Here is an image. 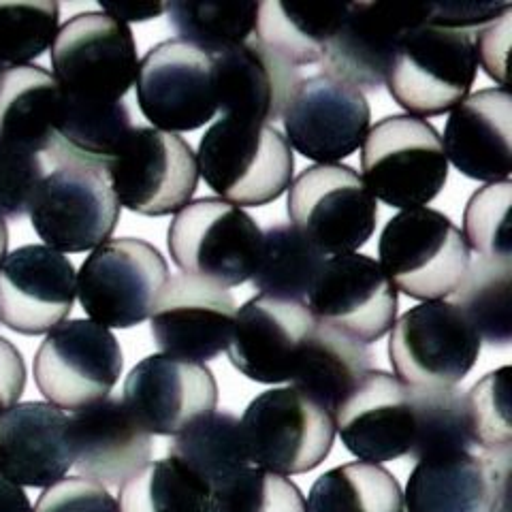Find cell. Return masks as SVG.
<instances>
[{
	"mask_svg": "<svg viewBox=\"0 0 512 512\" xmlns=\"http://www.w3.org/2000/svg\"><path fill=\"white\" fill-rule=\"evenodd\" d=\"M346 451L365 463L406 457L414 438L410 387L395 374L370 370L333 412Z\"/></svg>",
	"mask_w": 512,
	"mask_h": 512,
	"instance_id": "7402d4cb",
	"label": "cell"
},
{
	"mask_svg": "<svg viewBox=\"0 0 512 512\" xmlns=\"http://www.w3.org/2000/svg\"><path fill=\"white\" fill-rule=\"evenodd\" d=\"M306 512H404V491L387 468L355 461L316 480Z\"/></svg>",
	"mask_w": 512,
	"mask_h": 512,
	"instance_id": "e575fe53",
	"label": "cell"
},
{
	"mask_svg": "<svg viewBox=\"0 0 512 512\" xmlns=\"http://www.w3.org/2000/svg\"><path fill=\"white\" fill-rule=\"evenodd\" d=\"M404 512H406V510H404Z\"/></svg>",
	"mask_w": 512,
	"mask_h": 512,
	"instance_id": "f5cc1de1",
	"label": "cell"
},
{
	"mask_svg": "<svg viewBox=\"0 0 512 512\" xmlns=\"http://www.w3.org/2000/svg\"><path fill=\"white\" fill-rule=\"evenodd\" d=\"M288 216L325 256L359 252L376 233L378 203L348 165L303 169L288 188Z\"/></svg>",
	"mask_w": 512,
	"mask_h": 512,
	"instance_id": "30bf717a",
	"label": "cell"
},
{
	"mask_svg": "<svg viewBox=\"0 0 512 512\" xmlns=\"http://www.w3.org/2000/svg\"><path fill=\"white\" fill-rule=\"evenodd\" d=\"M69 438L73 468L103 487H122L152 461V436L111 395L69 416Z\"/></svg>",
	"mask_w": 512,
	"mask_h": 512,
	"instance_id": "603a6c76",
	"label": "cell"
},
{
	"mask_svg": "<svg viewBox=\"0 0 512 512\" xmlns=\"http://www.w3.org/2000/svg\"><path fill=\"white\" fill-rule=\"evenodd\" d=\"M26 389V363L13 342L0 335V416L20 404Z\"/></svg>",
	"mask_w": 512,
	"mask_h": 512,
	"instance_id": "7dc6e473",
	"label": "cell"
},
{
	"mask_svg": "<svg viewBox=\"0 0 512 512\" xmlns=\"http://www.w3.org/2000/svg\"><path fill=\"white\" fill-rule=\"evenodd\" d=\"M500 512H510V504H506V506H504Z\"/></svg>",
	"mask_w": 512,
	"mask_h": 512,
	"instance_id": "816d5d0a",
	"label": "cell"
},
{
	"mask_svg": "<svg viewBox=\"0 0 512 512\" xmlns=\"http://www.w3.org/2000/svg\"><path fill=\"white\" fill-rule=\"evenodd\" d=\"M101 11L122 24H141L160 18L165 13V3H135V0H101Z\"/></svg>",
	"mask_w": 512,
	"mask_h": 512,
	"instance_id": "c3c4849f",
	"label": "cell"
},
{
	"mask_svg": "<svg viewBox=\"0 0 512 512\" xmlns=\"http://www.w3.org/2000/svg\"><path fill=\"white\" fill-rule=\"evenodd\" d=\"M510 9L506 0H436L425 3V24L472 32L498 22Z\"/></svg>",
	"mask_w": 512,
	"mask_h": 512,
	"instance_id": "f6af8a7d",
	"label": "cell"
},
{
	"mask_svg": "<svg viewBox=\"0 0 512 512\" xmlns=\"http://www.w3.org/2000/svg\"><path fill=\"white\" fill-rule=\"evenodd\" d=\"M370 370H374L370 348L340 331L316 323L288 384L312 397L333 416L342 399Z\"/></svg>",
	"mask_w": 512,
	"mask_h": 512,
	"instance_id": "f546056e",
	"label": "cell"
},
{
	"mask_svg": "<svg viewBox=\"0 0 512 512\" xmlns=\"http://www.w3.org/2000/svg\"><path fill=\"white\" fill-rule=\"evenodd\" d=\"M237 314L227 288L190 276H173L150 314V329L163 355L192 363L220 357L229 348Z\"/></svg>",
	"mask_w": 512,
	"mask_h": 512,
	"instance_id": "ffe728a7",
	"label": "cell"
},
{
	"mask_svg": "<svg viewBox=\"0 0 512 512\" xmlns=\"http://www.w3.org/2000/svg\"><path fill=\"white\" fill-rule=\"evenodd\" d=\"M259 5L254 0H171L165 13L180 41L214 58L254 37Z\"/></svg>",
	"mask_w": 512,
	"mask_h": 512,
	"instance_id": "836d02e7",
	"label": "cell"
},
{
	"mask_svg": "<svg viewBox=\"0 0 512 512\" xmlns=\"http://www.w3.org/2000/svg\"><path fill=\"white\" fill-rule=\"evenodd\" d=\"M73 468L69 416L50 402H24L0 416V472L20 487L47 489Z\"/></svg>",
	"mask_w": 512,
	"mask_h": 512,
	"instance_id": "4316f807",
	"label": "cell"
},
{
	"mask_svg": "<svg viewBox=\"0 0 512 512\" xmlns=\"http://www.w3.org/2000/svg\"><path fill=\"white\" fill-rule=\"evenodd\" d=\"M348 3H280L259 5L254 37L295 67L320 64L338 32Z\"/></svg>",
	"mask_w": 512,
	"mask_h": 512,
	"instance_id": "4dcf8cb0",
	"label": "cell"
},
{
	"mask_svg": "<svg viewBox=\"0 0 512 512\" xmlns=\"http://www.w3.org/2000/svg\"><path fill=\"white\" fill-rule=\"evenodd\" d=\"M370 120L365 94L320 73L301 79L282 116L288 146L316 165H335L355 154Z\"/></svg>",
	"mask_w": 512,
	"mask_h": 512,
	"instance_id": "2e32d148",
	"label": "cell"
},
{
	"mask_svg": "<svg viewBox=\"0 0 512 512\" xmlns=\"http://www.w3.org/2000/svg\"><path fill=\"white\" fill-rule=\"evenodd\" d=\"M414 438L408 457L414 461L470 453L466 404L457 387H410Z\"/></svg>",
	"mask_w": 512,
	"mask_h": 512,
	"instance_id": "8d00e7d4",
	"label": "cell"
},
{
	"mask_svg": "<svg viewBox=\"0 0 512 512\" xmlns=\"http://www.w3.org/2000/svg\"><path fill=\"white\" fill-rule=\"evenodd\" d=\"M77 299V271L45 244H28L0 261V323L22 335H47L69 318Z\"/></svg>",
	"mask_w": 512,
	"mask_h": 512,
	"instance_id": "ac0fdd59",
	"label": "cell"
},
{
	"mask_svg": "<svg viewBox=\"0 0 512 512\" xmlns=\"http://www.w3.org/2000/svg\"><path fill=\"white\" fill-rule=\"evenodd\" d=\"M508 365L489 372L463 393L466 421L472 446L483 448L485 457L510 461L512 448V402Z\"/></svg>",
	"mask_w": 512,
	"mask_h": 512,
	"instance_id": "ab89813d",
	"label": "cell"
},
{
	"mask_svg": "<svg viewBox=\"0 0 512 512\" xmlns=\"http://www.w3.org/2000/svg\"><path fill=\"white\" fill-rule=\"evenodd\" d=\"M483 340L453 301H423L395 320L393 374L408 387H457L474 370Z\"/></svg>",
	"mask_w": 512,
	"mask_h": 512,
	"instance_id": "9c48e42d",
	"label": "cell"
},
{
	"mask_svg": "<svg viewBox=\"0 0 512 512\" xmlns=\"http://www.w3.org/2000/svg\"><path fill=\"white\" fill-rule=\"evenodd\" d=\"M216 103L222 116L271 124L282 120L301 71L259 39L214 56Z\"/></svg>",
	"mask_w": 512,
	"mask_h": 512,
	"instance_id": "d4e9b609",
	"label": "cell"
},
{
	"mask_svg": "<svg viewBox=\"0 0 512 512\" xmlns=\"http://www.w3.org/2000/svg\"><path fill=\"white\" fill-rule=\"evenodd\" d=\"M124 370L120 342L86 318L64 320L45 335L32 361L35 384L60 410H82L114 391Z\"/></svg>",
	"mask_w": 512,
	"mask_h": 512,
	"instance_id": "8fae6325",
	"label": "cell"
},
{
	"mask_svg": "<svg viewBox=\"0 0 512 512\" xmlns=\"http://www.w3.org/2000/svg\"><path fill=\"white\" fill-rule=\"evenodd\" d=\"M442 146L448 163L470 180L498 184L512 173V96L487 88L463 99L446 120Z\"/></svg>",
	"mask_w": 512,
	"mask_h": 512,
	"instance_id": "484cf974",
	"label": "cell"
},
{
	"mask_svg": "<svg viewBox=\"0 0 512 512\" xmlns=\"http://www.w3.org/2000/svg\"><path fill=\"white\" fill-rule=\"evenodd\" d=\"M58 30V3H0V75L41 58L54 45Z\"/></svg>",
	"mask_w": 512,
	"mask_h": 512,
	"instance_id": "f35d334b",
	"label": "cell"
},
{
	"mask_svg": "<svg viewBox=\"0 0 512 512\" xmlns=\"http://www.w3.org/2000/svg\"><path fill=\"white\" fill-rule=\"evenodd\" d=\"M35 512H120V504L107 487L84 476H69L41 493Z\"/></svg>",
	"mask_w": 512,
	"mask_h": 512,
	"instance_id": "ee69618b",
	"label": "cell"
},
{
	"mask_svg": "<svg viewBox=\"0 0 512 512\" xmlns=\"http://www.w3.org/2000/svg\"><path fill=\"white\" fill-rule=\"evenodd\" d=\"M314 327L306 303L252 297L235 314L229 361L252 382H291Z\"/></svg>",
	"mask_w": 512,
	"mask_h": 512,
	"instance_id": "44dd1931",
	"label": "cell"
},
{
	"mask_svg": "<svg viewBox=\"0 0 512 512\" xmlns=\"http://www.w3.org/2000/svg\"><path fill=\"white\" fill-rule=\"evenodd\" d=\"M263 231L239 205L203 197L175 214L167 233L171 261L184 276L233 288L252 278Z\"/></svg>",
	"mask_w": 512,
	"mask_h": 512,
	"instance_id": "5b68a950",
	"label": "cell"
},
{
	"mask_svg": "<svg viewBox=\"0 0 512 512\" xmlns=\"http://www.w3.org/2000/svg\"><path fill=\"white\" fill-rule=\"evenodd\" d=\"M453 299L480 340L493 348H506L512 342V261L478 256L470 263Z\"/></svg>",
	"mask_w": 512,
	"mask_h": 512,
	"instance_id": "d590c367",
	"label": "cell"
},
{
	"mask_svg": "<svg viewBox=\"0 0 512 512\" xmlns=\"http://www.w3.org/2000/svg\"><path fill=\"white\" fill-rule=\"evenodd\" d=\"M62 107L56 77L28 64L0 75V143L32 154L50 150Z\"/></svg>",
	"mask_w": 512,
	"mask_h": 512,
	"instance_id": "f1b7e54d",
	"label": "cell"
},
{
	"mask_svg": "<svg viewBox=\"0 0 512 512\" xmlns=\"http://www.w3.org/2000/svg\"><path fill=\"white\" fill-rule=\"evenodd\" d=\"M512 182L487 184L470 197L463 212V237L483 259L512 261Z\"/></svg>",
	"mask_w": 512,
	"mask_h": 512,
	"instance_id": "60d3db41",
	"label": "cell"
},
{
	"mask_svg": "<svg viewBox=\"0 0 512 512\" xmlns=\"http://www.w3.org/2000/svg\"><path fill=\"white\" fill-rule=\"evenodd\" d=\"M425 22V3H348L320 75L363 92L387 84L397 43L410 28Z\"/></svg>",
	"mask_w": 512,
	"mask_h": 512,
	"instance_id": "d6986e66",
	"label": "cell"
},
{
	"mask_svg": "<svg viewBox=\"0 0 512 512\" xmlns=\"http://www.w3.org/2000/svg\"><path fill=\"white\" fill-rule=\"evenodd\" d=\"M210 512H306V498L286 476L248 468L210 491Z\"/></svg>",
	"mask_w": 512,
	"mask_h": 512,
	"instance_id": "b9f144b4",
	"label": "cell"
},
{
	"mask_svg": "<svg viewBox=\"0 0 512 512\" xmlns=\"http://www.w3.org/2000/svg\"><path fill=\"white\" fill-rule=\"evenodd\" d=\"M306 308L316 323L367 346L393 329L399 295L376 259L352 252L325 259Z\"/></svg>",
	"mask_w": 512,
	"mask_h": 512,
	"instance_id": "9a60e30c",
	"label": "cell"
},
{
	"mask_svg": "<svg viewBox=\"0 0 512 512\" xmlns=\"http://www.w3.org/2000/svg\"><path fill=\"white\" fill-rule=\"evenodd\" d=\"M242 429L254 468L286 478L316 470L335 440L333 416L293 387L254 397L242 416Z\"/></svg>",
	"mask_w": 512,
	"mask_h": 512,
	"instance_id": "ba28073f",
	"label": "cell"
},
{
	"mask_svg": "<svg viewBox=\"0 0 512 512\" xmlns=\"http://www.w3.org/2000/svg\"><path fill=\"white\" fill-rule=\"evenodd\" d=\"M323 263L325 254L291 222H282L263 233L250 280L263 297L306 303Z\"/></svg>",
	"mask_w": 512,
	"mask_h": 512,
	"instance_id": "d6a6232c",
	"label": "cell"
},
{
	"mask_svg": "<svg viewBox=\"0 0 512 512\" xmlns=\"http://www.w3.org/2000/svg\"><path fill=\"white\" fill-rule=\"evenodd\" d=\"M135 128L131 109L62 94L56 135L47 156L56 167H82L107 175Z\"/></svg>",
	"mask_w": 512,
	"mask_h": 512,
	"instance_id": "83f0119b",
	"label": "cell"
},
{
	"mask_svg": "<svg viewBox=\"0 0 512 512\" xmlns=\"http://www.w3.org/2000/svg\"><path fill=\"white\" fill-rule=\"evenodd\" d=\"M122 207L105 173L56 167L45 175L30 205L35 233L62 254L99 248L114 235Z\"/></svg>",
	"mask_w": 512,
	"mask_h": 512,
	"instance_id": "5bb4252c",
	"label": "cell"
},
{
	"mask_svg": "<svg viewBox=\"0 0 512 512\" xmlns=\"http://www.w3.org/2000/svg\"><path fill=\"white\" fill-rule=\"evenodd\" d=\"M510 461L459 453L423 459L408 476L406 512H500L510 504Z\"/></svg>",
	"mask_w": 512,
	"mask_h": 512,
	"instance_id": "cb8c5ba5",
	"label": "cell"
},
{
	"mask_svg": "<svg viewBox=\"0 0 512 512\" xmlns=\"http://www.w3.org/2000/svg\"><path fill=\"white\" fill-rule=\"evenodd\" d=\"M169 278L167 259L150 242L107 239L79 267L77 299L94 323L131 329L150 318Z\"/></svg>",
	"mask_w": 512,
	"mask_h": 512,
	"instance_id": "8992f818",
	"label": "cell"
},
{
	"mask_svg": "<svg viewBox=\"0 0 512 512\" xmlns=\"http://www.w3.org/2000/svg\"><path fill=\"white\" fill-rule=\"evenodd\" d=\"M378 256L397 293L419 301L451 297L472 263L461 229L431 207L402 210L384 224Z\"/></svg>",
	"mask_w": 512,
	"mask_h": 512,
	"instance_id": "3957f363",
	"label": "cell"
},
{
	"mask_svg": "<svg viewBox=\"0 0 512 512\" xmlns=\"http://www.w3.org/2000/svg\"><path fill=\"white\" fill-rule=\"evenodd\" d=\"M478 67L472 32L421 22L397 43L384 86L408 116L425 120L468 99Z\"/></svg>",
	"mask_w": 512,
	"mask_h": 512,
	"instance_id": "7a4b0ae2",
	"label": "cell"
},
{
	"mask_svg": "<svg viewBox=\"0 0 512 512\" xmlns=\"http://www.w3.org/2000/svg\"><path fill=\"white\" fill-rule=\"evenodd\" d=\"M135 86L141 114L158 131L190 133L218 114L214 58L180 39L143 56Z\"/></svg>",
	"mask_w": 512,
	"mask_h": 512,
	"instance_id": "4fadbf2b",
	"label": "cell"
},
{
	"mask_svg": "<svg viewBox=\"0 0 512 512\" xmlns=\"http://www.w3.org/2000/svg\"><path fill=\"white\" fill-rule=\"evenodd\" d=\"M361 171L374 199L399 210H414L427 207L446 186L448 158L434 124L393 114L367 131Z\"/></svg>",
	"mask_w": 512,
	"mask_h": 512,
	"instance_id": "277c9868",
	"label": "cell"
},
{
	"mask_svg": "<svg viewBox=\"0 0 512 512\" xmlns=\"http://www.w3.org/2000/svg\"><path fill=\"white\" fill-rule=\"evenodd\" d=\"M122 402L150 436L173 438L216 410L218 382L205 363L158 352L126 376Z\"/></svg>",
	"mask_w": 512,
	"mask_h": 512,
	"instance_id": "e0dca14e",
	"label": "cell"
},
{
	"mask_svg": "<svg viewBox=\"0 0 512 512\" xmlns=\"http://www.w3.org/2000/svg\"><path fill=\"white\" fill-rule=\"evenodd\" d=\"M118 489L120 512H210V489L173 457L150 461Z\"/></svg>",
	"mask_w": 512,
	"mask_h": 512,
	"instance_id": "74e56055",
	"label": "cell"
},
{
	"mask_svg": "<svg viewBox=\"0 0 512 512\" xmlns=\"http://www.w3.org/2000/svg\"><path fill=\"white\" fill-rule=\"evenodd\" d=\"M45 178L39 154L0 143V218H22L30 214L37 190Z\"/></svg>",
	"mask_w": 512,
	"mask_h": 512,
	"instance_id": "7bdbcfd3",
	"label": "cell"
},
{
	"mask_svg": "<svg viewBox=\"0 0 512 512\" xmlns=\"http://www.w3.org/2000/svg\"><path fill=\"white\" fill-rule=\"evenodd\" d=\"M197 165L218 199L261 207L291 188L295 156L271 124L222 116L201 137Z\"/></svg>",
	"mask_w": 512,
	"mask_h": 512,
	"instance_id": "6da1fadb",
	"label": "cell"
},
{
	"mask_svg": "<svg viewBox=\"0 0 512 512\" xmlns=\"http://www.w3.org/2000/svg\"><path fill=\"white\" fill-rule=\"evenodd\" d=\"M139 62L131 26L103 11L73 15L52 45V75L62 94L94 103L124 101Z\"/></svg>",
	"mask_w": 512,
	"mask_h": 512,
	"instance_id": "52a82bcc",
	"label": "cell"
},
{
	"mask_svg": "<svg viewBox=\"0 0 512 512\" xmlns=\"http://www.w3.org/2000/svg\"><path fill=\"white\" fill-rule=\"evenodd\" d=\"M167 453L210 491L250 468L242 421L231 412L214 410L192 423L182 434L173 436Z\"/></svg>",
	"mask_w": 512,
	"mask_h": 512,
	"instance_id": "1f68e13d",
	"label": "cell"
},
{
	"mask_svg": "<svg viewBox=\"0 0 512 512\" xmlns=\"http://www.w3.org/2000/svg\"><path fill=\"white\" fill-rule=\"evenodd\" d=\"M508 45H510V13L498 22H493L478 30L474 39L478 64H483L487 75L508 88Z\"/></svg>",
	"mask_w": 512,
	"mask_h": 512,
	"instance_id": "bcb514c9",
	"label": "cell"
},
{
	"mask_svg": "<svg viewBox=\"0 0 512 512\" xmlns=\"http://www.w3.org/2000/svg\"><path fill=\"white\" fill-rule=\"evenodd\" d=\"M107 180L128 212L150 218L178 214L197 192V154L180 135L135 126L107 169Z\"/></svg>",
	"mask_w": 512,
	"mask_h": 512,
	"instance_id": "7c38bea8",
	"label": "cell"
},
{
	"mask_svg": "<svg viewBox=\"0 0 512 512\" xmlns=\"http://www.w3.org/2000/svg\"><path fill=\"white\" fill-rule=\"evenodd\" d=\"M0 512H35L24 487L0 472Z\"/></svg>",
	"mask_w": 512,
	"mask_h": 512,
	"instance_id": "681fc988",
	"label": "cell"
},
{
	"mask_svg": "<svg viewBox=\"0 0 512 512\" xmlns=\"http://www.w3.org/2000/svg\"><path fill=\"white\" fill-rule=\"evenodd\" d=\"M9 252V229L5 218H0V261L5 259Z\"/></svg>",
	"mask_w": 512,
	"mask_h": 512,
	"instance_id": "f907efd6",
	"label": "cell"
}]
</instances>
